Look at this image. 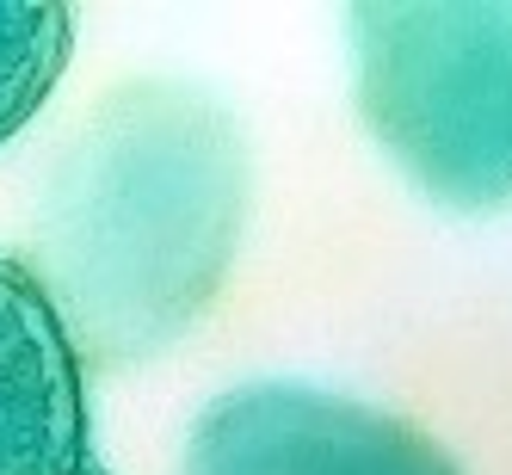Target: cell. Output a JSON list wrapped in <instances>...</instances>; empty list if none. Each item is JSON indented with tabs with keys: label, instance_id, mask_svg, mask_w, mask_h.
Listing matches in <instances>:
<instances>
[{
	"label": "cell",
	"instance_id": "cell-1",
	"mask_svg": "<svg viewBox=\"0 0 512 475\" xmlns=\"http://www.w3.org/2000/svg\"><path fill=\"white\" fill-rule=\"evenodd\" d=\"M253 161L235 112L186 81H124L62 142L25 272L93 371L173 352L235 272Z\"/></svg>",
	"mask_w": 512,
	"mask_h": 475
},
{
	"label": "cell",
	"instance_id": "cell-2",
	"mask_svg": "<svg viewBox=\"0 0 512 475\" xmlns=\"http://www.w3.org/2000/svg\"><path fill=\"white\" fill-rule=\"evenodd\" d=\"M358 118L445 210L512 204V0H364L346 13Z\"/></svg>",
	"mask_w": 512,
	"mask_h": 475
},
{
	"label": "cell",
	"instance_id": "cell-3",
	"mask_svg": "<svg viewBox=\"0 0 512 475\" xmlns=\"http://www.w3.org/2000/svg\"><path fill=\"white\" fill-rule=\"evenodd\" d=\"M179 475H463L414 420L315 383H235L204 401Z\"/></svg>",
	"mask_w": 512,
	"mask_h": 475
},
{
	"label": "cell",
	"instance_id": "cell-4",
	"mask_svg": "<svg viewBox=\"0 0 512 475\" xmlns=\"http://www.w3.org/2000/svg\"><path fill=\"white\" fill-rule=\"evenodd\" d=\"M87 438V364L44 284L0 253V475H81Z\"/></svg>",
	"mask_w": 512,
	"mask_h": 475
},
{
	"label": "cell",
	"instance_id": "cell-5",
	"mask_svg": "<svg viewBox=\"0 0 512 475\" xmlns=\"http://www.w3.org/2000/svg\"><path fill=\"white\" fill-rule=\"evenodd\" d=\"M75 56V13L56 0H0V149L50 105Z\"/></svg>",
	"mask_w": 512,
	"mask_h": 475
},
{
	"label": "cell",
	"instance_id": "cell-6",
	"mask_svg": "<svg viewBox=\"0 0 512 475\" xmlns=\"http://www.w3.org/2000/svg\"><path fill=\"white\" fill-rule=\"evenodd\" d=\"M81 475H99V469H93V463H87V469H81Z\"/></svg>",
	"mask_w": 512,
	"mask_h": 475
}]
</instances>
